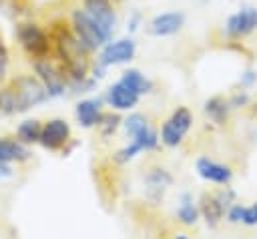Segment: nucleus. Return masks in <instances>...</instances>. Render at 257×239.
Here are the masks:
<instances>
[{"label": "nucleus", "mask_w": 257, "mask_h": 239, "mask_svg": "<svg viewBox=\"0 0 257 239\" xmlns=\"http://www.w3.org/2000/svg\"><path fill=\"white\" fill-rule=\"evenodd\" d=\"M116 2L114 0H80V8L98 24V28L112 38L116 30Z\"/></svg>", "instance_id": "obj_9"}, {"label": "nucleus", "mask_w": 257, "mask_h": 239, "mask_svg": "<svg viewBox=\"0 0 257 239\" xmlns=\"http://www.w3.org/2000/svg\"><path fill=\"white\" fill-rule=\"evenodd\" d=\"M8 68H10V50H8V44L4 42V36L0 32V82L6 80Z\"/></svg>", "instance_id": "obj_24"}, {"label": "nucleus", "mask_w": 257, "mask_h": 239, "mask_svg": "<svg viewBox=\"0 0 257 239\" xmlns=\"http://www.w3.org/2000/svg\"><path fill=\"white\" fill-rule=\"evenodd\" d=\"M102 102L104 98H82L76 108H74V114H76V121L80 123V127L84 129H92L98 125L100 116H102Z\"/></svg>", "instance_id": "obj_14"}, {"label": "nucleus", "mask_w": 257, "mask_h": 239, "mask_svg": "<svg viewBox=\"0 0 257 239\" xmlns=\"http://www.w3.org/2000/svg\"><path fill=\"white\" fill-rule=\"evenodd\" d=\"M118 125H120V116L118 114H112V112H102V116H100V121H98V129H100V133L104 135V137H108V135H112L116 129H118Z\"/></svg>", "instance_id": "obj_23"}, {"label": "nucleus", "mask_w": 257, "mask_h": 239, "mask_svg": "<svg viewBox=\"0 0 257 239\" xmlns=\"http://www.w3.org/2000/svg\"><path fill=\"white\" fill-rule=\"evenodd\" d=\"M199 213L203 215V219L207 221V225H217L223 215H225V207L221 205V201L215 197V195H205L201 199V205H199Z\"/></svg>", "instance_id": "obj_18"}, {"label": "nucleus", "mask_w": 257, "mask_h": 239, "mask_svg": "<svg viewBox=\"0 0 257 239\" xmlns=\"http://www.w3.org/2000/svg\"><path fill=\"white\" fill-rule=\"evenodd\" d=\"M145 181H147V189H149V195L153 197V199H159V195L173 183V177L165 171V169H161V167H155V169H151L149 173H147V177H145Z\"/></svg>", "instance_id": "obj_17"}, {"label": "nucleus", "mask_w": 257, "mask_h": 239, "mask_svg": "<svg viewBox=\"0 0 257 239\" xmlns=\"http://www.w3.org/2000/svg\"><path fill=\"white\" fill-rule=\"evenodd\" d=\"M139 100H141V96L135 90H131L126 84H122L120 80L110 84L104 92V102L114 110H131L139 104Z\"/></svg>", "instance_id": "obj_12"}, {"label": "nucleus", "mask_w": 257, "mask_h": 239, "mask_svg": "<svg viewBox=\"0 0 257 239\" xmlns=\"http://www.w3.org/2000/svg\"><path fill=\"white\" fill-rule=\"evenodd\" d=\"M253 32H257V6L253 4H241L223 22V34L231 42L245 40Z\"/></svg>", "instance_id": "obj_6"}, {"label": "nucleus", "mask_w": 257, "mask_h": 239, "mask_svg": "<svg viewBox=\"0 0 257 239\" xmlns=\"http://www.w3.org/2000/svg\"><path fill=\"white\" fill-rule=\"evenodd\" d=\"M118 80H120L122 84H126L131 90H135L139 96H143V94H151V92L155 90L153 80H151L149 76H145L139 68H126V70H122V74H120Z\"/></svg>", "instance_id": "obj_16"}, {"label": "nucleus", "mask_w": 257, "mask_h": 239, "mask_svg": "<svg viewBox=\"0 0 257 239\" xmlns=\"http://www.w3.org/2000/svg\"><path fill=\"white\" fill-rule=\"evenodd\" d=\"M40 131H42L40 121H36V118H26V121H22V123L18 125L16 137H18L20 143L32 145V143H38V141H40Z\"/></svg>", "instance_id": "obj_20"}, {"label": "nucleus", "mask_w": 257, "mask_h": 239, "mask_svg": "<svg viewBox=\"0 0 257 239\" xmlns=\"http://www.w3.org/2000/svg\"><path fill=\"white\" fill-rule=\"evenodd\" d=\"M122 125H124L126 135L133 139V137H137L141 131H145V129L149 127V121H147L145 114H141V112H133V114H128V116L124 118Z\"/></svg>", "instance_id": "obj_22"}, {"label": "nucleus", "mask_w": 257, "mask_h": 239, "mask_svg": "<svg viewBox=\"0 0 257 239\" xmlns=\"http://www.w3.org/2000/svg\"><path fill=\"white\" fill-rule=\"evenodd\" d=\"M199 2H203V4H205V2H209V0H199Z\"/></svg>", "instance_id": "obj_34"}, {"label": "nucleus", "mask_w": 257, "mask_h": 239, "mask_svg": "<svg viewBox=\"0 0 257 239\" xmlns=\"http://www.w3.org/2000/svg\"><path fill=\"white\" fill-rule=\"evenodd\" d=\"M227 219L231 221V223H241V215H243V205H239V203H233L227 211Z\"/></svg>", "instance_id": "obj_31"}, {"label": "nucleus", "mask_w": 257, "mask_h": 239, "mask_svg": "<svg viewBox=\"0 0 257 239\" xmlns=\"http://www.w3.org/2000/svg\"><path fill=\"white\" fill-rule=\"evenodd\" d=\"M137 54V42L135 38L131 36H122V38H110L100 50H98V56H96V62L104 68H110V66H118V64H126L135 58Z\"/></svg>", "instance_id": "obj_7"}, {"label": "nucleus", "mask_w": 257, "mask_h": 239, "mask_svg": "<svg viewBox=\"0 0 257 239\" xmlns=\"http://www.w3.org/2000/svg\"><path fill=\"white\" fill-rule=\"evenodd\" d=\"M12 175V167H10V163H2L0 161V177L4 179V177H10Z\"/></svg>", "instance_id": "obj_32"}, {"label": "nucleus", "mask_w": 257, "mask_h": 239, "mask_svg": "<svg viewBox=\"0 0 257 239\" xmlns=\"http://www.w3.org/2000/svg\"><path fill=\"white\" fill-rule=\"evenodd\" d=\"M215 197L221 201V205L225 207V211L235 203V191H233V189H229V187H223L219 193H215Z\"/></svg>", "instance_id": "obj_28"}, {"label": "nucleus", "mask_w": 257, "mask_h": 239, "mask_svg": "<svg viewBox=\"0 0 257 239\" xmlns=\"http://www.w3.org/2000/svg\"><path fill=\"white\" fill-rule=\"evenodd\" d=\"M0 88H2V86H0Z\"/></svg>", "instance_id": "obj_36"}, {"label": "nucleus", "mask_w": 257, "mask_h": 239, "mask_svg": "<svg viewBox=\"0 0 257 239\" xmlns=\"http://www.w3.org/2000/svg\"><path fill=\"white\" fill-rule=\"evenodd\" d=\"M187 22V16L183 10H167V12H159L155 14L149 24H147V30L151 36H157V38H165V36H175L183 30Z\"/></svg>", "instance_id": "obj_10"}, {"label": "nucleus", "mask_w": 257, "mask_h": 239, "mask_svg": "<svg viewBox=\"0 0 257 239\" xmlns=\"http://www.w3.org/2000/svg\"><path fill=\"white\" fill-rule=\"evenodd\" d=\"M255 84H257V72L251 70V68H247V70L239 76V88H241V90H249V88H253Z\"/></svg>", "instance_id": "obj_27"}, {"label": "nucleus", "mask_w": 257, "mask_h": 239, "mask_svg": "<svg viewBox=\"0 0 257 239\" xmlns=\"http://www.w3.org/2000/svg\"><path fill=\"white\" fill-rule=\"evenodd\" d=\"M141 24H143L141 12H133V14L128 16V20H126V30H128V34H135V32L141 28Z\"/></svg>", "instance_id": "obj_30"}, {"label": "nucleus", "mask_w": 257, "mask_h": 239, "mask_svg": "<svg viewBox=\"0 0 257 239\" xmlns=\"http://www.w3.org/2000/svg\"><path fill=\"white\" fill-rule=\"evenodd\" d=\"M68 139H70V125L64 118H50L48 123L42 125L38 143L48 151H58L68 143Z\"/></svg>", "instance_id": "obj_11"}, {"label": "nucleus", "mask_w": 257, "mask_h": 239, "mask_svg": "<svg viewBox=\"0 0 257 239\" xmlns=\"http://www.w3.org/2000/svg\"><path fill=\"white\" fill-rule=\"evenodd\" d=\"M114 2H120V0H114Z\"/></svg>", "instance_id": "obj_35"}, {"label": "nucleus", "mask_w": 257, "mask_h": 239, "mask_svg": "<svg viewBox=\"0 0 257 239\" xmlns=\"http://www.w3.org/2000/svg\"><path fill=\"white\" fill-rule=\"evenodd\" d=\"M8 86L14 96L16 112H26L48 100V92L36 78V74H18L8 82Z\"/></svg>", "instance_id": "obj_3"}, {"label": "nucleus", "mask_w": 257, "mask_h": 239, "mask_svg": "<svg viewBox=\"0 0 257 239\" xmlns=\"http://www.w3.org/2000/svg\"><path fill=\"white\" fill-rule=\"evenodd\" d=\"M14 36L18 46L24 50V54L30 60L46 58L52 52V36L50 30H46L36 20H22L14 26Z\"/></svg>", "instance_id": "obj_2"}, {"label": "nucleus", "mask_w": 257, "mask_h": 239, "mask_svg": "<svg viewBox=\"0 0 257 239\" xmlns=\"http://www.w3.org/2000/svg\"><path fill=\"white\" fill-rule=\"evenodd\" d=\"M199 207H195L193 199L189 195H183L181 197V205L177 209V219L183 223V225H195L197 219H199Z\"/></svg>", "instance_id": "obj_21"}, {"label": "nucleus", "mask_w": 257, "mask_h": 239, "mask_svg": "<svg viewBox=\"0 0 257 239\" xmlns=\"http://www.w3.org/2000/svg\"><path fill=\"white\" fill-rule=\"evenodd\" d=\"M193 125V114L187 106H177L161 127V143L165 147H177L185 139Z\"/></svg>", "instance_id": "obj_8"}, {"label": "nucleus", "mask_w": 257, "mask_h": 239, "mask_svg": "<svg viewBox=\"0 0 257 239\" xmlns=\"http://www.w3.org/2000/svg\"><path fill=\"white\" fill-rule=\"evenodd\" d=\"M203 110H205V114H207L215 125H225L231 106H229V100H225L223 96H211L209 100H205Z\"/></svg>", "instance_id": "obj_19"}, {"label": "nucleus", "mask_w": 257, "mask_h": 239, "mask_svg": "<svg viewBox=\"0 0 257 239\" xmlns=\"http://www.w3.org/2000/svg\"><path fill=\"white\" fill-rule=\"evenodd\" d=\"M48 30L52 36V52L56 56V62L62 66L66 80L90 76V64H92L90 54L92 52L84 48V44L74 36L68 22L56 20L52 22Z\"/></svg>", "instance_id": "obj_1"}, {"label": "nucleus", "mask_w": 257, "mask_h": 239, "mask_svg": "<svg viewBox=\"0 0 257 239\" xmlns=\"http://www.w3.org/2000/svg\"><path fill=\"white\" fill-rule=\"evenodd\" d=\"M32 62V70L36 74V78L42 82V86L48 92V98H58L64 96V92L68 90V80L66 74L62 70V66L54 60V58H36L30 60Z\"/></svg>", "instance_id": "obj_5"}, {"label": "nucleus", "mask_w": 257, "mask_h": 239, "mask_svg": "<svg viewBox=\"0 0 257 239\" xmlns=\"http://www.w3.org/2000/svg\"><path fill=\"white\" fill-rule=\"evenodd\" d=\"M68 26L74 32V36L84 44V48H88L90 52H98L110 38L98 28V24L80 8H72L68 12Z\"/></svg>", "instance_id": "obj_4"}, {"label": "nucleus", "mask_w": 257, "mask_h": 239, "mask_svg": "<svg viewBox=\"0 0 257 239\" xmlns=\"http://www.w3.org/2000/svg\"><path fill=\"white\" fill-rule=\"evenodd\" d=\"M195 167H197V173L201 179L215 183V185H229L233 179V171L227 165H221L209 157H199Z\"/></svg>", "instance_id": "obj_13"}, {"label": "nucleus", "mask_w": 257, "mask_h": 239, "mask_svg": "<svg viewBox=\"0 0 257 239\" xmlns=\"http://www.w3.org/2000/svg\"><path fill=\"white\" fill-rule=\"evenodd\" d=\"M139 153H141V147H139L135 141H131L126 147H122V149H118V151L114 153V161H116V163H126V161H131V159H135Z\"/></svg>", "instance_id": "obj_25"}, {"label": "nucleus", "mask_w": 257, "mask_h": 239, "mask_svg": "<svg viewBox=\"0 0 257 239\" xmlns=\"http://www.w3.org/2000/svg\"><path fill=\"white\" fill-rule=\"evenodd\" d=\"M249 104V94L245 90H237L231 98H229V106L231 108H241V106H247Z\"/></svg>", "instance_id": "obj_29"}, {"label": "nucleus", "mask_w": 257, "mask_h": 239, "mask_svg": "<svg viewBox=\"0 0 257 239\" xmlns=\"http://www.w3.org/2000/svg\"><path fill=\"white\" fill-rule=\"evenodd\" d=\"M241 223L247 225V227H255V225H257V203H253V205H243Z\"/></svg>", "instance_id": "obj_26"}, {"label": "nucleus", "mask_w": 257, "mask_h": 239, "mask_svg": "<svg viewBox=\"0 0 257 239\" xmlns=\"http://www.w3.org/2000/svg\"><path fill=\"white\" fill-rule=\"evenodd\" d=\"M173 239H189V237H187V235H175Z\"/></svg>", "instance_id": "obj_33"}, {"label": "nucleus", "mask_w": 257, "mask_h": 239, "mask_svg": "<svg viewBox=\"0 0 257 239\" xmlns=\"http://www.w3.org/2000/svg\"><path fill=\"white\" fill-rule=\"evenodd\" d=\"M30 159V151L18 139L0 137V161L2 163H24Z\"/></svg>", "instance_id": "obj_15"}]
</instances>
